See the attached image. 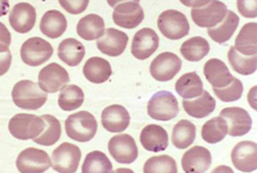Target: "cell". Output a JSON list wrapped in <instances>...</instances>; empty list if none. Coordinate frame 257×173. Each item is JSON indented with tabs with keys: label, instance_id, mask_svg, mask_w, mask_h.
Returning a JSON list of instances; mask_svg holds the SVG:
<instances>
[{
	"label": "cell",
	"instance_id": "cell-9",
	"mask_svg": "<svg viewBox=\"0 0 257 173\" xmlns=\"http://www.w3.org/2000/svg\"><path fill=\"white\" fill-rule=\"evenodd\" d=\"M227 12L225 4L218 0H210L206 5L193 8L191 11V18L193 22L200 28H213L224 19Z\"/></svg>",
	"mask_w": 257,
	"mask_h": 173
},
{
	"label": "cell",
	"instance_id": "cell-14",
	"mask_svg": "<svg viewBox=\"0 0 257 173\" xmlns=\"http://www.w3.org/2000/svg\"><path fill=\"white\" fill-rule=\"evenodd\" d=\"M159 47V37L150 28L141 29L132 42V54L138 60H147Z\"/></svg>",
	"mask_w": 257,
	"mask_h": 173
},
{
	"label": "cell",
	"instance_id": "cell-45",
	"mask_svg": "<svg viewBox=\"0 0 257 173\" xmlns=\"http://www.w3.org/2000/svg\"><path fill=\"white\" fill-rule=\"evenodd\" d=\"M10 11V2L8 0H0V18L5 16Z\"/></svg>",
	"mask_w": 257,
	"mask_h": 173
},
{
	"label": "cell",
	"instance_id": "cell-46",
	"mask_svg": "<svg viewBox=\"0 0 257 173\" xmlns=\"http://www.w3.org/2000/svg\"><path fill=\"white\" fill-rule=\"evenodd\" d=\"M107 4H109L110 7H115L117 5H119V4H122V3H126V2H136L139 3L140 0H106Z\"/></svg>",
	"mask_w": 257,
	"mask_h": 173
},
{
	"label": "cell",
	"instance_id": "cell-13",
	"mask_svg": "<svg viewBox=\"0 0 257 173\" xmlns=\"http://www.w3.org/2000/svg\"><path fill=\"white\" fill-rule=\"evenodd\" d=\"M221 117L225 119L227 133L231 137H242L250 131L252 119L248 111L239 107H230L221 111Z\"/></svg>",
	"mask_w": 257,
	"mask_h": 173
},
{
	"label": "cell",
	"instance_id": "cell-34",
	"mask_svg": "<svg viewBox=\"0 0 257 173\" xmlns=\"http://www.w3.org/2000/svg\"><path fill=\"white\" fill-rule=\"evenodd\" d=\"M41 118L45 122L44 131L33 139V141L41 146H53L59 141L62 134L61 123L57 118L52 115H43Z\"/></svg>",
	"mask_w": 257,
	"mask_h": 173
},
{
	"label": "cell",
	"instance_id": "cell-6",
	"mask_svg": "<svg viewBox=\"0 0 257 173\" xmlns=\"http://www.w3.org/2000/svg\"><path fill=\"white\" fill-rule=\"evenodd\" d=\"M53 53V46L48 42L39 37H32L21 47V59L30 67H38L51 59Z\"/></svg>",
	"mask_w": 257,
	"mask_h": 173
},
{
	"label": "cell",
	"instance_id": "cell-11",
	"mask_svg": "<svg viewBox=\"0 0 257 173\" xmlns=\"http://www.w3.org/2000/svg\"><path fill=\"white\" fill-rule=\"evenodd\" d=\"M107 149L120 164L134 163L139 156L138 145L130 134H118L110 139Z\"/></svg>",
	"mask_w": 257,
	"mask_h": 173
},
{
	"label": "cell",
	"instance_id": "cell-23",
	"mask_svg": "<svg viewBox=\"0 0 257 173\" xmlns=\"http://www.w3.org/2000/svg\"><path fill=\"white\" fill-rule=\"evenodd\" d=\"M183 108L189 116L194 118H205L209 116L211 113H214L215 108H216V101L210 96L209 92L204 91L200 96L197 97V99L193 98L192 100L184 99Z\"/></svg>",
	"mask_w": 257,
	"mask_h": 173
},
{
	"label": "cell",
	"instance_id": "cell-41",
	"mask_svg": "<svg viewBox=\"0 0 257 173\" xmlns=\"http://www.w3.org/2000/svg\"><path fill=\"white\" fill-rule=\"evenodd\" d=\"M237 7L244 18L254 19L257 16V0H237Z\"/></svg>",
	"mask_w": 257,
	"mask_h": 173
},
{
	"label": "cell",
	"instance_id": "cell-37",
	"mask_svg": "<svg viewBox=\"0 0 257 173\" xmlns=\"http://www.w3.org/2000/svg\"><path fill=\"white\" fill-rule=\"evenodd\" d=\"M81 171L82 173H109L112 172V163L104 152L95 150L86 156Z\"/></svg>",
	"mask_w": 257,
	"mask_h": 173
},
{
	"label": "cell",
	"instance_id": "cell-36",
	"mask_svg": "<svg viewBox=\"0 0 257 173\" xmlns=\"http://www.w3.org/2000/svg\"><path fill=\"white\" fill-rule=\"evenodd\" d=\"M85 94L77 85H65L59 96V106L64 111H73L84 104Z\"/></svg>",
	"mask_w": 257,
	"mask_h": 173
},
{
	"label": "cell",
	"instance_id": "cell-35",
	"mask_svg": "<svg viewBox=\"0 0 257 173\" xmlns=\"http://www.w3.org/2000/svg\"><path fill=\"white\" fill-rule=\"evenodd\" d=\"M227 134V124L221 116L207 121L201 129V138L207 143L221 142Z\"/></svg>",
	"mask_w": 257,
	"mask_h": 173
},
{
	"label": "cell",
	"instance_id": "cell-28",
	"mask_svg": "<svg viewBox=\"0 0 257 173\" xmlns=\"http://www.w3.org/2000/svg\"><path fill=\"white\" fill-rule=\"evenodd\" d=\"M105 30V23L97 14H88L79 20L77 24V34L85 40L98 39Z\"/></svg>",
	"mask_w": 257,
	"mask_h": 173
},
{
	"label": "cell",
	"instance_id": "cell-32",
	"mask_svg": "<svg viewBox=\"0 0 257 173\" xmlns=\"http://www.w3.org/2000/svg\"><path fill=\"white\" fill-rule=\"evenodd\" d=\"M230 65L235 72L242 76L252 75L257 69V54L255 55H243L232 46L227 53Z\"/></svg>",
	"mask_w": 257,
	"mask_h": 173
},
{
	"label": "cell",
	"instance_id": "cell-20",
	"mask_svg": "<svg viewBox=\"0 0 257 173\" xmlns=\"http://www.w3.org/2000/svg\"><path fill=\"white\" fill-rule=\"evenodd\" d=\"M168 133L163 126L150 124L141 132L140 141L145 150L152 152L164 151L168 148Z\"/></svg>",
	"mask_w": 257,
	"mask_h": 173
},
{
	"label": "cell",
	"instance_id": "cell-16",
	"mask_svg": "<svg viewBox=\"0 0 257 173\" xmlns=\"http://www.w3.org/2000/svg\"><path fill=\"white\" fill-rule=\"evenodd\" d=\"M128 36L125 32L117 30V29H105L103 36L99 37L96 42L98 51L107 56L121 55L127 47Z\"/></svg>",
	"mask_w": 257,
	"mask_h": 173
},
{
	"label": "cell",
	"instance_id": "cell-31",
	"mask_svg": "<svg viewBox=\"0 0 257 173\" xmlns=\"http://www.w3.org/2000/svg\"><path fill=\"white\" fill-rule=\"evenodd\" d=\"M196 125L192 122L182 119L174 126L172 141L177 149H185L192 145L196 140Z\"/></svg>",
	"mask_w": 257,
	"mask_h": 173
},
{
	"label": "cell",
	"instance_id": "cell-5",
	"mask_svg": "<svg viewBox=\"0 0 257 173\" xmlns=\"http://www.w3.org/2000/svg\"><path fill=\"white\" fill-rule=\"evenodd\" d=\"M158 28L166 38L178 40L188 36L190 24L186 16L175 10L163 12L158 18Z\"/></svg>",
	"mask_w": 257,
	"mask_h": 173
},
{
	"label": "cell",
	"instance_id": "cell-43",
	"mask_svg": "<svg viewBox=\"0 0 257 173\" xmlns=\"http://www.w3.org/2000/svg\"><path fill=\"white\" fill-rule=\"evenodd\" d=\"M11 43H12L11 32L8 31V29L6 28L5 24L0 22V44H4V45H7V46H10Z\"/></svg>",
	"mask_w": 257,
	"mask_h": 173
},
{
	"label": "cell",
	"instance_id": "cell-26",
	"mask_svg": "<svg viewBox=\"0 0 257 173\" xmlns=\"http://www.w3.org/2000/svg\"><path fill=\"white\" fill-rule=\"evenodd\" d=\"M86 49L79 40L74 38H66L61 42L57 48V56L61 61L70 67H77L81 63L82 59L85 57Z\"/></svg>",
	"mask_w": 257,
	"mask_h": 173
},
{
	"label": "cell",
	"instance_id": "cell-3",
	"mask_svg": "<svg viewBox=\"0 0 257 173\" xmlns=\"http://www.w3.org/2000/svg\"><path fill=\"white\" fill-rule=\"evenodd\" d=\"M44 119L32 114H18L12 117L8 130L15 139L33 140L44 131Z\"/></svg>",
	"mask_w": 257,
	"mask_h": 173
},
{
	"label": "cell",
	"instance_id": "cell-8",
	"mask_svg": "<svg viewBox=\"0 0 257 173\" xmlns=\"http://www.w3.org/2000/svg\"><path fill=\"white\" fill-rule=\"evenodd\" d=\"M52 166L51 158L46 151L37 148H27L19 154L16 167L22 173H43Z\"/></svg>",
	"mask_w": 257,
	"mask_h": 173
},
{
	"label": "cell",
	"instance_id": "cell-44",
	"mask_svg": "<svg viewBox=\"0 0 257 173\" xmlns=\"http://www.w3.org/2000/svg\"><path fill=\"white\" fill-rule=\"evenodd\" d=\"M180 2L186 7L198 8V7H201V6L206 5V4L209 3L210 0H180Z\"/></svg>",
	"mask_w": 257,
	"mask_h": 173
},
{
	"label": "cell",
	"instance_id": "cell-42",
	"mask_svg": "<svg viewBox=\"0 0 257 173\" xmlns=\"http://www.w3.org/2000/svg\"><path fill=\"white\" fill-rule=\"evenodd\" d=\"M12 64V52L10 46L0 44V76L5 75Z\"/></svg>",
	"mask_w": 257,
	"mask_h": 173
},
{
	"label": "cell",
	"instance_id": "cell-25",
	"mask_svg": "<svg viewBox=\"0 0 257 173\" xmlns=\"http://www.w3.org/2000/svg\"><path fill=\"white\" fill-rule=\"evenodd\" d=\"M66 28H68L66 18L59 11H48L41 18L40 30L48 38H60L66 31Z\"/></svg>",
	"mask_w": 257,
	"mask_h": 173
},
{
	"label": "cell",
	"instance_id": "cell-19",
	"mask_svg": "<svg viewBox=\"0 0 257 173\" xmlns=\"http://www.w3.org/2000/svg\"><path fill=\"white\" fill-rule=\"evenodd\" d=\"M211 164V154L207 148L194 146L182 157V167L186 173H202L208 171Z\"/></svg>",
	"mask_w": 257,
	"mask_h": 173
},
{
	"label": "cell",
	"instance_id": "cell-15",
	"mask_svg": "<svg viewBox=\"0 0 257 173\" xmlns=\"http://www.w3.org/2000/svg\"><path fill=\"white\" fill-rule=\"evenodd\" d=\"M113 22L125 29H135L144 20V11L139 3L126 2L114 7Z\"/></svg>",
	"mask_w": 257,
	"mask_h": 173
},
{
	"label": "cell",
	"instance_id": "cell-27",
	"mask_svg": "<svg viewBox=\"0 0 257 173\" xmlns=\"http://www.w3.org/2000/svg\"><path fill=\"white\" fill-rule=\"evenodd\" d=\"M239 26V18L238 15L233 13L232 11H227L224 19L218 23L217 27L208 28L207 34L214 40L215 43L224 44L229 42L231 37L233 36L235 30Z\"/></svg>",
	"mask_w": 257,
	"mask_h": 173
},
{
	"label": "cell",
	"instance_id": "cell-1",
	"mask_svg": "<svg viewBox=\"0 0 257 173\" xmlns=\"http://www.w3.org/2000/svg\"><path fill=\"white\" fill-rule=\"evenodd\" d=\"M12 99L16 107L24 110H37L48 100L46 92L32 80H20L12 91Z\"/></svg>",
	"mask_w": 257,
	"mask_h": 173
},
{
	"label": "cell",
	"instance_id": "cell-12",
	"mask_svg": "<svg viewBox=\"0 0 257 173\" xmlns=\"http://www.w3.org/2000/svg\"><path fill=\"white\" fill-rule=\"evenodd\" d=\"M69 81V72L55 62L41 69L38 76L39 88L46 93L59 92Z\"/></svg>",
	"mask_w": 257,
	"mask_h": 173
},
{
	"label": "cell",
	"instance_id": "cell-33",
	"mask_svg": "<svg viewBox=\"0 0 257 173\" xmlns=\"http://www.w3.org/2000/svg\"><path fill=\"white\" fill-rule=\"evenodd\" d=\"M210 46L202 37H193L182 44L181 54L190 62H199L209 53Z\"/></svg>",
	"mask_w": 257,
	"mask_h": 173
},
{
	"label": "cell",
	"instance_id": "cell-17",
	"mask_svg": "<svg viewBox=\"0 0 257 173\" xmlns=\"http://www.w3.org/2000/svg\"><path fill=\"white\" fill-rule=\"evenodd\" d=\"M235 168L241 172H252L257 168V145L252 141H241L231 152Z\"/></svg>",
	"mask_w": 257,
	"mask_h": 173
},
{
	"label": "cell",
	"instance_id": "cell-39",
	"mask_svg": "<svg viewBox=\"0 0 257 173\" xmlns=\"http://www.w3.org/2000/svg\"><path fill=\"white\" fill-rule=\"evenodd\" d=\"M213 90L215 96H216L221 101L234 102L238 101L239 99L241 98L243 92V85L241 83V80H239L238 78H233V80H232L229 85H226L225 88Z\"/></svg>",
	"mask_w": 257,
	"mask_h": 173
},
{
	"label": "cell",
	"instance_id": "cell-18",
	"mask_svg": "<svg viewBox=\"0 0 257 173\" xmlns=\"http://www.w3.org/2000/svg\"><path fill=\"white\" fill-rule=\"evenodd\" d=\"M37 12L31 4H16L10 13V24L19 34H28L36 24Z\"/></svg>",
	"mask_w": 257,
	"mask_h": 173
},
{
	"label": "cell",
	"instance_id": "cell-29",
	"mask_svg": "<svg viewBox=\"0 0 257 173\" xmlns=\"http://www.w3.org/2000/svg\"><path fill=\"white\" fill-rule=\"evenodd\" d=\"M256 31L257 24L250 22L244 24L241 30L235 38L234 48L243 55H255L257 54V44H256Z\"/></svg>",
	"mask_w": 257,
	"mask_h": 173
},
{
	"label": "cell",
	"instance_id": "cell-4",
	"mask_svg": "<svg viewBox=\"0 0 257 173\" xmlns=\"http://www.w3.org/2000/svg\"><path fill=\"white\" fill-rule=\"evenodd\" d=\"M148 115L156 121H171L178 115L177 99L168 91L153 94L148 104Z\"/></svg>",
	"mask_w": 257,
	"mask_h": 173
},
{
	"label": "cell",
	"instance_id": "cell-38",
	"mask_svg": "<svg viewBox=\"0 0 257 173\" xmlns=\"http://www.w3.org/2000/svg\"><path fill=\"white\" fill-rule=\"evenodd\" d=\"M145 173H176L177 165L175 159L168 155L153 156L144 164Z\"/></svg>",
	"mask_w": 257,
	"mask_h": 173
},
{
	"label": "cell",
	"instance_id": "cell-22",
	"mask_svg": "<svg viewBox=\"0 0 257 173\" xmlns=\"http://www.w3.org/2000/svg\"><path fill=\"white\" fill-rule=\"evenodd\" d=\"M204 75L213 89L225 88L233 80L227 65L218 59H210L206 62L204 67Z\"/></svg>",
	"mask_w": 257,
	"mask_h": 173
},
{
	"label": "cell",
	"instance_id": "cell-7",
	"mask_svg": "<svg viewBox=\"0 0 257 173\" xmlns=\"http://www.w3.org/2000/svg\"><path fill=\"white\" fill-rule=\"evenodd\" d=\"M81 159L80 148L72 143L64 142L53 151L52 167L60 173L77 172Z\"/></svg>",
	"mask_w": 257,
	"mask_h": 173
},
{
	"label": "cell",
	"instance_id": "cell-24",
	"mask_svg": "<svg viewBox=\"0 0 257 173\" xmlns=\"http://www.w3.org/2000/svg\"><path fill=\"white\" fill-rule=\"evenodd\" d=\"M84 76L93 84H102L112 75V68L107 60L98 56H93L84 65Z\"/></svg>",
	"mask_w": 257,
	"mask_h": 173
},
{
	"label": "cell",
	"instance_id": "cell-30",
	"mask_svg": "<svg viewBox=\"0 0 257 173\" xmlns=\"http://www.w3.org/2000/svg\"><path fill=\"white\" fill-rule=\"evenodd\" d=\"M175 89L183 99H193L204 92V83L197 72H188L176 81Z\"/></svg>",
	"mask_w": 257,
	"mask_h": 173
},
{
	"label": "cell",
	"instance_id": "cell-10",
	"mask_svg": "<svg viewBox=\"0 0 257 173\" xmlns=\"http://www.w3.org/2000/svg\"><path fill=\"white\" fill-rule=\"evenodd\" d=\"M182 68V61L172 52H164L156 57L150 64L151 76L158 81H169Z\"/></svg>",
	"mask_w": 257,
	"mask_h": 173
},
{
	"label": "cell",
	"instance_id": "cell-2",
	"mask_svg": "<svg viewBox=\"0 0 257 173\" xmlns=\"http://www.w3.org/2000/svg\"><path fill=\"white\" fill-rule=\"evenodd\" d=\"M97 121L88 111H78L65 121V132L70 139L78 142H88L97 132Z\"/></svg>",
	"mask_w": 257,
	"mask_h": 173
},
{
	"label": "cell",
	"instance_id": "cell-40",
	"mask_svg": "<svg viewBox=\"0 0 257 173\" xmlns=\"http://www.w3.org/2000/svg\"><path fill=\"white\" fill-rule=\"evenodd\" d=\"M61 7L70 14L78 15L87 10L89 0H59Z\"/></svg>",
	"mask_w": 257,
	"mask_h": 173
},
{
	"label": "cell",
	"instance_id": "cell-21",
	"mask_svg": "<svg viewBox=\"0 0 257 173\" xmlns=\"http://www.w3.org/2000/svg\"><path fill=\"white\" fill-rule=\"evenodd\" d=\"M131 123V116L125 107L112 105L102 111V125L111 133L125 131Z\"/></svg>",
	"mask_w": 257,
	"mask_h": 173
}]
</instances>
